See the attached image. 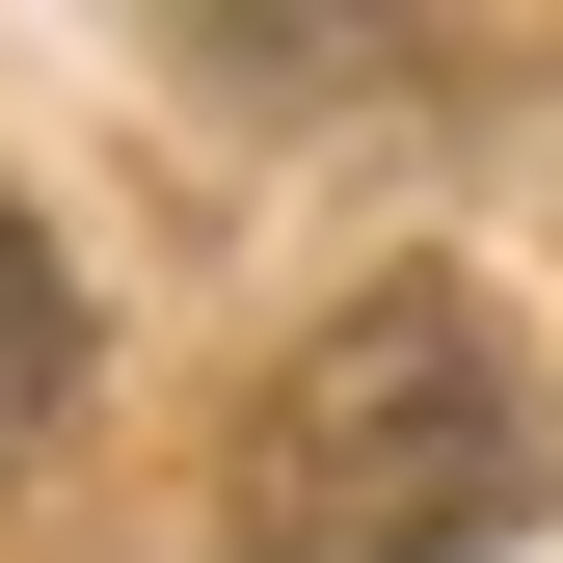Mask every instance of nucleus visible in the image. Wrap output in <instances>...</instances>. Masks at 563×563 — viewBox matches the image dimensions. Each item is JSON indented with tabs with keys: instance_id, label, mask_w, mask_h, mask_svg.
<instances>
[{
	"instance_id": "1",
	"label": "nucleus",
	"mask_w": 563,
	"mask_h": 563,
	"mask_svg": "<svg viewBox=\"0 0 563 563\" xmlns=\"http://www.w3.org/2000/svg\"><path fill=\"white\" fill-rule=\"evenodd\" d=\"M510 483H537V430H510V376H483V322L456 296H349L296 376L242 402L216 537L242 563H483Z\"/></svg>"
},
{
	"instance_id": "2",
	"label": "nucleus",
	"mask_w": 563,
	"mask_h": 563,
	"mask_svg": "<svg viewBox=\"0 0 563 563\" xmlns=\"http://www.w3.org/2000/svg\"><path fill=\"white\" fill-rule=\"evenodd\" d=\"M54 402H81V268L0 216V456H54Z\"/></svg>"
}]
</instances>
